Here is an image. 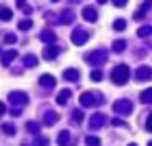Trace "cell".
Masks as SVG:
<instances>
[{"label":"cell","mask_w":152,"mask_h":146,"mask_svg":"<svg viewBox=\"0 0 152 146\" xmlns=\"http://www.w3.org/2000/svg\"><path fill=\"white\" fill-rule=\"evenodd\" d=\"M4 39H7V44H13V41H15V37H13V35H4Z\"/></svg>","instance_id":"83f0119b"},{"label":"cell","mask_w":152,"mask_h":146,"mask_svg":"<svg viewBox=\"0 0 152 146\" xmlns=\"http://www.w3.org/2000/svg\"><path fill=\"white\" fill-rule=\"evenodd\" d=\"M87 61H89V63H102V61H104V55H102V52L87 55Z\"/></svg>","instance_id":"52a82bcc"},{"label":"cell","mask_w":152,"mask_h":146,"mask_svg":"<svg viewBox=\"0 0 152 146\" xmlns=\"http://www.w3.org/2000/svg\"><path fill=\"white\" fill-rule=\"evenodd\" d=\"M4 111H7V107L2 105V102H0V116H2V114H4Z\"/></svg>","instance_id":"4dcf8cb0"},{"label":"cell","mask_w":152,"mask_h":146,"mask_svg":"<svg viewBox=\"0 0 152 146\" xmlns=\"http://www.w3.org/2000/svg\"><path fill=\"white\" fill-rule=\"evenodd\" d=\"M124 48H126V41H115V44H113V50H124Z\"/></svg>","instance_id":"ffe728a7"},{"label":"cell","mask_w":152,"mask_h":146,"mask_svg":"<svg viewBox=\"0 0 152 146\" xmlns=\"http://www.w3.org/2000/svg\"><path fill=\"white\" fill-rule=\"evenodd\" d=\"M39 83H41V85H46V87H52V85H57V81H54L52 79V76H41V79H39Z\"/></svg>","instance_id":"8fae6325"},{"label":"cell","mask_w":152,"mask_h":146,"mask_svg":"<svg viewBox=\"0 0 152 146\" xmlns=\"http://www.w3.org/2000/svg\"><path fill=\"white\" fill-rule=\"evenodd\" d=\"M54 55H59V48L57 46H50V48H46V50H44V57L46 59H54Z\"/></svg>","instance_id":"30bf717a"},{"label":"cell","mask_w":152,"mask_h":146,"mask_svg":"<svg viewBox=\"0 0 152 146\" xmlns=\"http://www.w3.org/2000/svg\"><path fill=\"white\" fill-rule=\"evenodd\" d=\"M91 79H94V81H102V74H100L98 70H96V72L91 74Z\"/></svg>","instance_id":"484cf974"},{"label":"cell","mask_w":152,"mask_h":146,"mask_svg":"<svg viewBox=\"0 0 152 146\" xmlns=\"http://www.w3.org/2000/svg\"><path fill=\"white\" fill-rule=\"evenodd\" d=\"M52 37H54V35H52L50 31H44V33H41V39H44V41H52Z\"/></svg>","instance_id":"603a6c76"},{"label":"cell","mask_w":152,"mask_h":146,"mask_svg":"<svg viewBox=\"0 0 152 146\" xmlns=\"http://www.w3.org/2000/svg\"><path fill=\"white\" fill-rule=\"evenodd\" d=\"M124 26H126V22H124V20H117V22L113 24V29H115V31H122Z\"/></svg>","instance_id":"cb8c5ba5"},{"label":"cell","mask_w":152,"mask_h":146,"mask_svg":"<svg viewBox=\"0 0 152 146\" xmlns=\"http://www.w3.org/2000/svg\"><path fill=\"white\" fill-rule=\"evenodd\" d=\"M100 2H107V0H100Z\"/></svg>","instance_id":"1f68e13d"},{"label":"cell","mask_w":152,"mask_h":146,"mask_svg":"<svg viewBox=\"0 0 152 146\" xmlns=\"http://www.w3.org/2000/svg\"><path fill=\"white\" fill-rule=\"evenodd\" d=\"M115 111H117V114H130V102L128 100H117L115 102Z\"/></svg>","instance_id":"277c9868"},{"label":"cell","mask_w":152,"mask_h":146,"mask_svg":"<svg viewBox=\"0 0 152 146\" xmlns=\"http://www.w3.org/2000/svg\"><path fill=\"white\" fill-rule=\"evenodd\" d=\"M141 100H143V102H152V89H148V92L141 94Z\"/></svg>","instance_id":"d6986e66"},{"label":"cell","mask_w":152,"mask_h":146,"mask_svg":"<svg viewBox=\"0 0 152 146\" xmlns=\"http://www.w3.org/2000/svg\"><path fill=\"white\" fill-rule=\"evenodd\" d=\"M94 102H96V96H94V94L87 92V94L80 96V105H83V107H89V105H94Z\"/></svg>","instance_id":"8992f818"},{"label":"cell","mask_w":152,"mask_h":146,"mask_svg":"<svg viewBox=\"0 0 152 146\" xmlns=\"http://www.w3.org/2000/svg\"><path fill=\"white\" fill-rule=\"evenodd\" d=\"M128 66H117L115 70H113V74H111V79H113V83H117V85H122V83H126L128 81Z\"/></svg>","instance_id":"6da1fadb"},{"label":"cell","mask_w":152,"mask_h":146,"mask_svg":"<svg viewBox=\"0 0 152 146\" xmlns=\"http://www.w3.org/2000/svg\"><path fill=\"white\" fill-rule=\"evenodd\" d=\"M137 79H139V81H143V79H152V74H150V70H148V68H139V70H137Z\"/></svg>","instance_id":"9c48e42d"},{"label":"cell","mask_w":152,"mask_h":146,"mask_svg":"<svg viewBox=\"0 0 152 146\" xmlns=\"http://www.w3.org/2000/svg\"><path fill=\"white\" fill-rule=\"evenodd\" d=\"M9 100H11V102H15V105H20V107H22L24 102L28 100V96H26V94H22V92H11V94H9Z\"/></svg>","instance_id":"7a4b0ae2"},{"label":"cell","mask_w":152,"mask_h":146,"mask_svg":"<svg viewBox=\"0 0 152 146\" xmlns=\"http://www.w3.org/2000/svg\"><path fill=\"white\" fill-rule=\"evenodd\" d=\"M67 140H70V133H67V131H63V133L59 135V144H61V146H67V144H70Z\"/></svg>","instance_id":"2e32d148"},{"label":"cell","mask_w":152,"mask_h":146,"mask_svg":"<svg viewBox=\"0 0 152 146\" xmlns=\"http://www.w3.org/2000/svg\"><path fill=\"white\" fill-rule=\"evenodd\" d=\"M2 131L7 135H13V133H15V127H11V124H7V127H4V124H2Z\"/></svg>","instance_id":"44dd1931"},{"label":"cell","mask_w":152,"mask_h":146,"mask_svg":"<svg viewBox=\"0 0 152 146\" xmlns=\"http://www.w3.org/2000/svg\"><path fill=\"white\" fill-rule=\"evenodd\" d=\"M98 137H87V146H98Z\"/></svg>","instance_id":"d4e9b609"},{"label":"cell","mask_w":152,"mask_h":146,"mask_svg":"<svg viewBox=\"0 0 152 146\" xmlns=\"http://www.w3.org/2000/svg\"><path fill=\"white\" fill-rule=\"evenodd\" d=\"M59 120V116L54 114V111H50V114H46V124H54Z\"/></svg>","instance_id":"9a60e30c"},{"label":"cell","mask_w":152,"mask_h":146,"mask_svg":"<svg viewBox=\"0 0 152 146\" xmlns=\"http://www.w3.org/2000/svg\"><path fill=\"white\" fill-rule=\"evenodd\" d=\"M65 79L67 81H76V79H78V72H76V70H67L65 72Z\"/></svg>","instance_id":"e0dca14e"},{"label":"cell","mask_w":152,"mask_h":146,"mask_svg":"<svg viewBox=\"0 0 152 146\" xmlns=\"http://www.w3.org/2000/svg\"><path fill=\"white\" fill-rule=\"evenodd\" d=\"M146 129H148V131H152V116L148 118V127H146Z\"/></svg>","instance_id":"f1b7e54d"},{"label":"cell","mask_w":152,"mask_h":146,"mask_svg":"<svg viewBox=\"0 0 152 146\" xmlns=\"http://www.w3.org/2000/svg\"><path fill=\"white\" fill-rule=\"evenodd\" d=\"M72 41H74L76 46L85 44V41H87V33H85V31H74V33H72Z\"/></svg>","instance_id":"3957f363"},{"label":"cell","mask_w":152,"mask_h":146,"mask_svg":"<svg viewBox=\"0 0 152 146\" xmlns=\"http://www.w3.org/2000/svg\"><path fill=\"white\" fill-rule=\"evenodd\" d=\"M102 122H104V116L102 114H96L91 120H89V127H94V129H100L102 127Z\"/></svg>","instance_id":"5b68a950"},{"label":"cell","mask_w":152,"mask_h":146,"mask_svg":"<svg viewBox=\"0 0 152 146\" xmlns=\"http://www.w3.org/2000/svg\"><path fill=\"white\" fill-rule=\"evenodd\" d=\"M115 4L117 7H124V4H126V0H115Z\"/></svg>","instance_id":"f546056e"},{"label":"cell","mask_w":152,"mask_h":146,"mask_svg":"<svg viewBox=\"0 0 152 146\" xmlns=\"http://www.w3.org/2000/svg\"><path fill=\"white\" fill-rule=\"evenodd\" d=\"M37 63V57H24V66H35Z\"/></svg>","instance_id":"7402d4cb"},{"label":"cell","mask_w":152,"mask_h":146,"mask_svg":"<svg viewBox=\"0 0 152 146\" xmlns=\"http://www.w3.org/2000/svg\"><path fill=\"white\" fill-rule=\"evenodd\" d=\"M148 146H152V142H150V144H148Z\"/></svg>","instance_id":"d6a6232c"},{"label":"cell","mask_w":152,"mask_h":146,"mask_svg":"<svg viewBox=\"0 0 152 146\" xmlns=\"http://www.w3.org/2000/svg\"><path fill=\"white\" fill-rule=\"evenodd\" d=\"M18 26H20V31H28L31 26H33V22H31V20H24V22H20Z\"/></svg>","instance_id":"ac0fdd59"},{"label":"cell","mask_w":152,"mask_h":146,"mask_svg":"<svg viewBox=\"0 0 152 146\" xmlns=\"http://www.w3.org/2000/svg\"><path fill=\"white\" fill-rule=\"evenodd\" d=\"M0 20H2V22H7V20H11V9H0Z\"/></svg>","instance_id":"5bb4252c"},{"label":"cell","mask_w":152,"mask_h":146,"mask_svg":"<svg viewBox=\"0 0 152 146\" xmlns=\"http://www.w3.org/2000/svg\"><path fill=\"white\" fill-rule=\"evenodd\" d=\"M15 57H18V52H15V50H9V52H4V55H2V63H4V66H9V63H11V61L15 59Z\"/></svg>","instance_id":"ba28073f"},{"label":"cell","mask_w":152,"mask_h":146,"mask_svg":"<svg viewBox=\"0 0 152 146\" xmlns=\"http://www.w3.org/2000/svg\"><path fill=\"white\" fill-rule=\"evenodd\" d=\"M130 146H135V144H130Z\"/></svg>","instance_id":"836d02e7"},{"label":"cell","mask_w":152,"mask_h":146,"mask_svg":"<svg viewBox=\"0 0 152 146\" xmlns=\"http://www.w3.org/2000/svg\"><path fill=\"white\" fill-rule=\"evenodd\" d=\"M139 35H141V37H143V35H150V29H148V26H146V29H141Z\"/></svg>","instance_id":"4316f807"},{"label":"cell","mask_w":152,"mask_h":146,"mask_svg":"<svg viewBox=\"0 0 152 146\" xmlns=\"http://www.w3.org/2000/svg\"><path fill=\"white\" fill-rule=\"evenodd\" d=\"M83 15H85V20H87V22H94V20H96V11L91 9V7H87V9L83 11Z\"/></svg>","instance_id":"7c38bea8"},{"label":"cell","mask_w":152,"mask_h":146,"mask_svg":"<svg viewBox=\"0 0 152 146\" xmlns=\"http://www.w3.org/2000/svg\"><path fill=\"white\" fill-rule=\"evenodd\" d=\"M70 94H72L70 89H63V92L59 94V98H57V102H59V105H63V102H65L67 98H70Z\"/></svg>","instance_id":"4fadbf2b"}]
</instances>
